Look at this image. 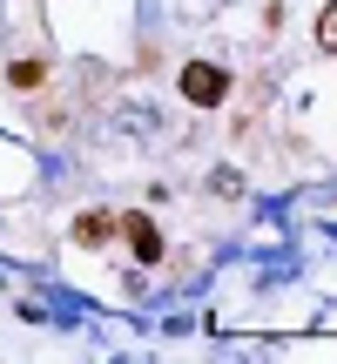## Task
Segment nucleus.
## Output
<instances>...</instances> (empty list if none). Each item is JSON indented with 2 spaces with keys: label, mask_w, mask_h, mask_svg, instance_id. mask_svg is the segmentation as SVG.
Here are the masks:
<instances>
[{
  "label": "nucleus",
  "mask_w": 337,
  "mask_h": 364,
  "mask_svg": "<svg viewBox=\"0 0 337 364\" xmlns=\"http://www.w3.org/2000/svg\"><path fill=\"white\" fill-rule=\"evenodd\" d=\"M108 236H115V216H102V209H88V216H75V243H108Z\"/></svg>",
  "instance_id": "obj_3"
},
{
  "label": "nucleus",
  "mask_w": 337,
  "mask_h": 364,
  "mask_svg": "<svg viewBox=\"0 0 337 364\" xmlns=\"http://www.w3.org/2000/svg\"><path fill=\"white\" fill-rule=\"evenodd\" d=\"M182 95H189L196 108H223L230 102V75H223L216 61H189L182 68Z\"/></svg>",
  "instance_id": "obj_1"
},
{
  "label": "nucleus",
  "mask_w": 337,
  "mask_h": 364,
  "mask_svg": "<svg viewBox=\"0 0 337 364\" xmlns=\"http://www.w3.org/2000/svg\"><path fill=\"white\" fill-rule=\"evenodd\" d=\"M7 81H14V88H41V81H48V68H41V61H14Z\"/></svg>",
  "instance_id": "obj_4"
},
{
  "label": "nucleus",
  "mask_w": 337,
  "mask_h": 364,
  "mask_svg": "<svg viewBox=\"0 0 337 364\" xmlns=\"http://www.w3.org/2000/svg\"><path fill=\"white\" fill-rule=\"evenodd\" d=\"M317 48H324V54H337V0H331L324 14H317Z\"/></svg>",
  "instance_id": "obj_5"
},
{
  "label": "nucleus",
  "mask_w": 337,
  "mask_h": 364,
  "mask_svg": "<svg viewBox=\"0 0 337 364\" xmlns=\"http://www.w3.org/2000/svg\"><path fill=\"white\" fill-rule=\"evenodd\" d=\"M115 230L129 236V250H135L142 263H162V230H156L149 216H115Z\"/></svg>",
  "instance_id": "obj_2"
}]
</instances>
